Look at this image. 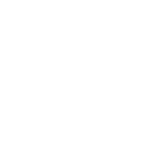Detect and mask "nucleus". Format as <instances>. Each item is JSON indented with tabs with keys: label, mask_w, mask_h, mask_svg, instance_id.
Listing matches in <instances>:
<instances>
[]
</instances>
